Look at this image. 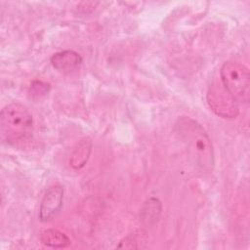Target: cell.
<instances>
[{
	"instance_id": "obj_1",
	"label": "cell",
	"mask_w": 250,
	"mask_h": 250,
	"mask_svg": "<svg viewBox=\"0 0 250 250\" xmlns=\"http://www.w3.org/2000/svg\"><path fill=\"white\" fill-rule=\"evenodd\" d=\"M175 133L184 143L189 158L200 169L212 170L214 166V149L205 129L195 120L181 116L175 123Z\"/></svg>"
},
{
	"instance_id": "obj_2",
	"label": "cell",
	"mask_w": 250,
	"mask_h": 250,
	"mask_svg": "<svg viewBox=\"0 0 250 250\" xmlns=\"http://www.w3.org/2000/svg\"><path fill=\"white\" fill-rule=\"evenodd\" d=\"M0 129L7 143L16 145L28 140L33 132V118L26 106L11 103L0 113Z\"/></svg>"
},
{
	"instance_id": "obj_3",
	"label": "cell",
	"mask_w": 250,
	"mask_h": 250,
	"mask_svg": "<svg viewBox=\"0 0 250 250\" xmlns=\"http://www.w3.org/2000/svg\"><path fill=\"white\" fill-rule=\"evenodd\" d=\"M220 76L221 83L236 102H249L250 74L246 65L238 62L228 61L222 65Z\"/></svg>"
},
{
	"instance_id": "obj_4",
	"label": "cell",
	"mask_w": 250,
	"mask_h": 250,
	"mask_svg": "<svg viewBox=\"0 0 250 250\" xmlns=\"http://www.w3.org/2000/svg\"><path fill=\"white\" fill-rule=\"evenodd\" d=\"M207 103L211 110L222 118H235L239 113L237 102L221 82H214L209 87Z\"/></svg>"
},
{
	"instance_id": "obj_5",
	"label": "cell",
	"mask_w": 250,
	"mask_h": 250,
	"mask_svg": "<svg viewBox=\"0 0 250 250\" xmlns=\"http://www.w3.org/2000/svg\"><path fill=\"white\" fill-rule=\"evenodd\" d=\"M62 199L63 188L62 186L56 185L49 188L40 203L39 219L42 222H47L54 218L61 211Z\"/></svg>"
},
{
	"instance_id": "obj_6",
	"label": "cell",
	"mask_w": 250,
	"mask_h": 250,
	"mask_svg": "<svg viewBox=\"0 0 250 250\" xmlns=\"http://www.w3.org/2000/svg\"><path fill=\"white\" fill-rule=\"evenodd\" d=\"M82 57L75 51L65 50L54 54L51 58L52 65L63 72H70L82 63Z\"/></svg>"
},
{
	"instance_id": "obj_7",
	"label": "cell",
	"mask_w": 250,
	"mask_h": 250,
	"mask_svg": "<svg viewBox=\"0 0 250 250\" xmlns=\"http://www.w3.org/2000/svg\"><path fill=\"white\" fill-rule=\"evenodd\" d=\"M91 150V140L89 138H83L82 140H80L70 155L69 165L75 170H79L82 167H84L90 157Z\"/></svg>"
},
{
	"instance_id": "obj_8",
	"label": "cell",
	"mask_w": 250,
	"mask_h": 250,
	"mask_svg": "<svg viewBox=\"0 0 250 250\" xmlns=\"http://www.w3.org/2000/svg\"><path fill=\"white\" fill-rule=\"evenodd\" d=\"M160 213H161V202L159 201V199L155 197H150L145 202L141 210L140 218L142 223L145 226L151 227L157 223L160 217Z\"/></svg>"
},
{
	"instance_id": "obj_9",
	"label": "cell",
	"mask_w": 250,
	"mask_h": 250,
	"mask_svg": "<svg viewBox=\"0 0 250 250\" xmlns=\"http://www.w3.org/2000/svg\"><path fill=\"white\" fill-rule=\"evenodd\" d=\"M41 242L52 248H64L70 245L71 241L69 237L62 231L55 229H48L40 234Z\"/></svg>"
},
{
	"instance_id": "obj_10",
	"label": "cell",
	"mask_w": 250,
	"mask_h": 250,
	"mask_svg": "<svg viewBox=\"0 0 250 250\" xmlns=\"http://www.w3.org/2000/svg\"><path fill=\"white\" fill-rule=\"evenodd\" d=\"M144 234L143 231H139V232H134L133 234H130L128 235L124 241H121L120 244H124L123 246H120L119 248L121 247H124V248H138L139 246L137 244H139L140 242L142 243L143 241H145V237H144Z\"/></svg>"
},
{
	"instance_id": "obj_11",
	"label": "cell",
	"mask_w": 250,
	"mask_h": 250,
	"mask_svg": "<svg viewBox=\"0 0 250 250\" xmlns=\"http://www.w3.org/2000/svg\"><path fill=\"white\" fill-rule=\"evenodd\" d=\"M31 89H32L34 95H44V94L48 93V91L50 89V85L45 82H42V81H34L32 83Z\"/></svg>"
}]
</instances>
